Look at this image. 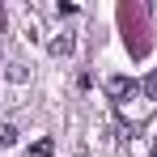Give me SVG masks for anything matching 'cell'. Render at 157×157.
Instances as JSON below:
<instances>
[{
	"label": "cell",
	"instance_id": "4",
	"mask_svg": "<svg viewBox=\"0 0 157 157\" xmlns=\"http://www.w3.org/2000/svg\"><path fill=\"white\" fill-rule=\"evenodd\" d=\"M51 149H55L51 140H38V144H34V149H30V153H34V157H51Z\"/></svg>",
	"mask_w": 157,
	"mask_h": 157
},
{
	"label": "cell",
	"instance_id": "7",
	"mask_svg": "<svg viewBox=\"0 0 157 157\" xmlns=\"http://www.w3.org/2000/svg\"><path fill=\"white\" fill-rule=\"evenodd\" d=\"M153 157H157V149H153Z\"/></svg>",
	"mask_w": 157,
	"mask_h": 157
},
{
	"label": "cell",
	"instance_id": "6",
	"mask_svg": "<svg viewBox=\"0 0 157 157\" xmlns=\"http://www.w3.org/2000/svg\"><path fill=\"white\" fill-rule=\"evenodd\" d=\"M4 26H9V17H4V9H0V30H4Z\"/></svg>",
	"mask_w": 157,
	"mask_h": 157
},
{
	"label": "cell",
	"instance_id": "3",
	"mask_svg": "<svg viewBox=\"0 0 157 157\" xmlns=\"http://www.w3.org/2000/svg\"><path fill=\"white\" fill-rule=\"evenodd\" d=\"M17 144V128L13 123H0V149H13Z\"/></svg>",
	"mask_w": 157,
	"mask_h": 157
},
{
	"label": "cell",
	"instance_id": "1",
	"mask_svg": "<svg viewBox=\"0 0 157 157\" xmlns=\"http://www.w3.org/2000/svg\"><path fill=\"white\" fill-rule=\"evenodd\" d=\"M106 94H110V98H132V94H136V81L132 77H110L106 81Z\"/></svg>",
	"mask_w": 157,
	"mask_h": 157
},
{
	"label": "cell",
	"instance_id": "2",
	"mask_svg": "<svg viewBox=\"0 0 157 157\" xmlns=\"http://www.w3.org/2000/svg\"><path fill=\"white\" fill-rule=\"evenodd\" d=\"M77 51V38L72 34H59V38H51V55H72Z\"/></svg>",
	"mask_w": 157,
	"mask_h": 157
},
{
	"label": "cell",
	"instance_id": "5",
	"mask_svg": "<svg viewBox=\"0 0 157 157\" xmlns=\"http://www.w3.org/2000/svg\"><path fill=\"white\" fill-rule=\"evenodd\" d=\"M144 94L157 102V72H149V77H144Z\"/></svg>",
	"mask_w": 157,
	"mask_h": 157
}]
</instances>
